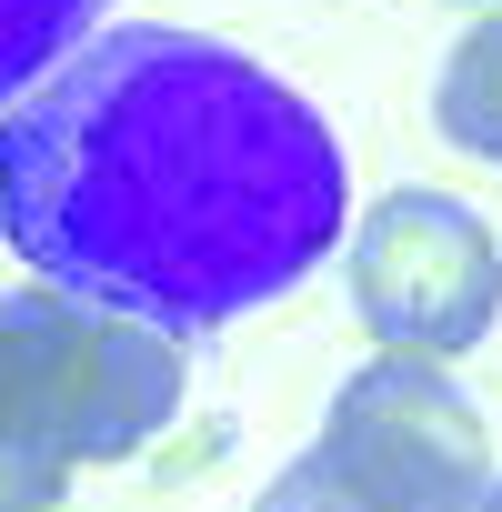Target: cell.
I'll return each mask as SVG.
<instances>
[{
  "label": "cell",
  "instance_id": "cell-7",
  "mask_svg": "<svg viewBox=\"0 0 502 512\" xmlns=\"http://www.w3.org/2000/svg\"><path fill=\"white\" fill-rule=\"evenodd\" d=\"M262 512H372V502H362V492H352L322 452H302V462H282V472H272Z\"/></svg>",
  "mask_w": 502,
  "mask_h": 512
},
{
  "label": "cell",
  "instance_id": "cell-1",
  "mask_svg": "<svg viewBox=\"0 0 502 512\" xmlns=\"http://www.w3.org/2000/svg\"><path fill=\"white\" fill-rule=\"evenodd\" d=\"M332 121L211 31H91L0 111V241L101 312L221 332L342 251Z\"/></svg>",
  "mask_w": 502,
  "mask_h": 512
},
{
  "label": "cell",
  "instance_id": "cell-2",
  "mask_svg": "<svg viewBox=\"0 0 502 512\" xmlns=\"http://www.w3.org/2000/svg\"><path fill=\"white\" fill-rule=\"evenodd\" d=\"M181 412V342L81 292H0V442L61 472L131 462Z\"/></svg>",
  "mask_w": 502,
  "mask_h": 512
},
{
  "label": "cell",
  "instance_id": "cell-6",
  "mask_svg": "<svg viewBox=\"0 0 502 512\" xmlns=\"http://www.w3.org/2000/svg\"><path fill=\"white\" fill-rule=\"evenodd\" d=\"M111 0H0V111L21 91H41L91 31H101Z\"/></svg>",
  "mask_w": 502,
  "mask_h": 512
},
{
  "label": "cell",
  "instance_id": "cell-4",
  "mask_svg": "<svg viewBox=\"0 0 502 512\" xmlns=\"http://www.w3.org/2000/svg\"><path fill=\"white\" fill-rule=\"evenodd\" d=\"M372 512H472L482 482H492V432L482 412L462 402V382L442 362H412V352H382L362 362L332 412H322V442H312Z\"/></svg>",
  "mask_w": 502,
  "mask_h": 512
},
{
  "label": "cell",
  "instance_id": "cell-5",
  "mask_svg": "<svg viewBox=\"0 0 502 512\" xmlns=\"http://www.w3.org/2000/svg\"><path fill=\"white\" fill-rule=\"evenodd\" d=\"M432 121H442L452 151H472V161L502 171V21H472L452 41V61L432 81Z\"/></svg>",
  "mask_w": 502,
  "mask_h": 512
},
{
  "label": "cell",
  "instance_id": "cell-8",
  "mask_svg": "<svg viewBox=\"0 0 502 512\" xmlns=\"http://www.w3.org/2000/svg\"><path fill=\"white\" fill-rule=\"evenodd\" d=\"M61 462H41V452H11L0 442V512H61Z\"/></svg>",
  "mask_w": 502,
  "mask_h": 512
},
{
  "label": "cell",
  "instance_id": "cell-9",
  "mask_svg": "<svg viewBox=\"0 0 502 512\" xmlns=\"http://www.w3.org/2000/svg\"><path fill=\"white\" fill-rule=\"evenodd\" d=\"M452 11H472V21H502V0H452Z\"/></svg>",
  "mask_w": 502,
  "mask_h": 512
},
{
  "label": "cell",
  "instance_id": "cell-3",
  "mask_svg": "<svg viewBox=\"0 0 502 512\" xmlns=\"http://www.w3.org/2000/svg\"><path fill=\"white\" fill-rule=\"evenodd\" d=\"M342 272L362 332L412 362H462L502 322V241L452 191H382L342 231Z\"/></svg>",
  "mask_w": 502,
  "mask_h": 512
},
{
  "label": "cell",
  "instance_id": "cell-10",
  "mask_svg": "<svg viewBox=\"0 0 502 512\" xmlns=\"http://www.w3.org/2000/svg\"><path fill=\"white\" fill-rule=\"evenodd\" d=\"M472 512H502V472H492V482H482V502H472Z\"/></svg>",
  "mask_w": 502,
  "mask_h": 512
}]
</instances>
